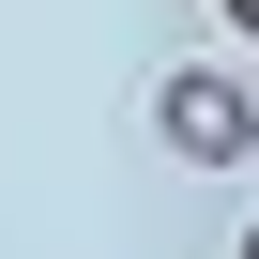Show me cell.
Returning <instances> with one entry per match:
<instances>
[{
  "mask_svg": "<svg viewBox=\"0 0 259 259\" xmlns=\"http://www.w3.org/2000/svg\"><path fill=\"white\" fill-rule=\"evenodd\" d=\"M229 244H244V259H259V213H244V229H229Z\"/></svg>",
  "mask_w": 259,
  "mask_h": 259,
  "instance_id": "3",
  "label": "cell"
},
{
  "mask_svg": "<svg viewBox=\"0 0 259 259\" xmlns=\"http://www.w3.org/2000/svg\"><path fill=\"white\" fill-rule=\"evenodd\" d=\"M153 138H168L183 168H244V153H259V92L213 76V61H168V76H153Z\"/></svg>",
  "mask_w": 259,
  "mask_h": 259,
  "instance_id": "1",
  "label": "cell"
},
{
  "mask_svg": "<svg viewBox=\"0 0 259 259\" xmlns=\"http://www.w3.org/2000/svg\"><path fill=\"white\" fill-rule=\"evenodd\" d=\"M213 16H229V31H244V46H259V0H213Z\"/></svg>",
  "mask_w": 259,
  "mask_h": 259,
  "instance_id": "2",
  "label": "cell"
}]
</instances>
